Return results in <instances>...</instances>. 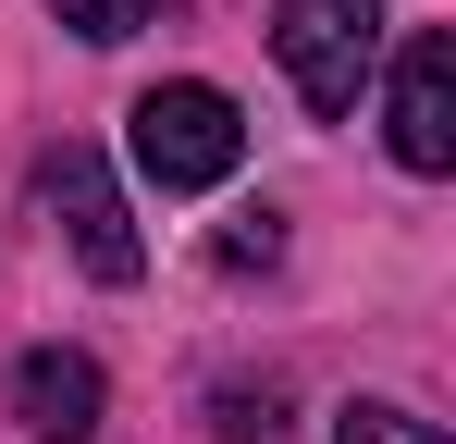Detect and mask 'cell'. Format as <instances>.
Returning a JSON list of instances; mask_svg holds the SVG:
<instances>
[{"instance_id": "52a82bcc", "label": "cell", "mask_w": 456, "mask_h": 444, "mask_svg": "<svg viewBox=\"0 0 456 444\" xmlns=\"http://www.w3.org/2000/svg\"><path fill=\"white\" fill-rule=\"evenodd\" d=\"M223 444H284V395L272 382H223Z\"/></svg>"}, {"instance_id": "3957f363", "label": "cell", "mask_w": 456, "mask_h": 444, "mask_svg": "<svg viewBox=\"0 0 456 444\" xmlns=\"http://www.w3.org/2000/svg\"><path fill=\"white\" fill-rule=\"evenodd\" d=\"M37 198H50V222L75 234V259L99 284H136V272H149V234L124 210V185L99 173V148H50V160H37Z\"/></svg>"}, {"instance_id": "7a4b0ae2", "label": "cell", "mask_w": 456, "mask_h": 444, "mask_svg": "<svg viewBox=\"0 0 456 444\" xmlns=\"http://www.w3.org/2000/svg\"><path fill=\"white\" fill-rule=\"evenodd\" d=\"M272 50H284V86H297L321 124L358 111V86L382 62V0H284L272 12Z\"/></svg>"}, {"instance_id": "8992f818", "label": "cell", "mask_w": 456, "mask_h": 444, "mask_svg": "<svg viewBox=\"0 0 456 444\" xmlns=\"http://www.w3.org/2000/svg\"><path fill=\"white\" fill-rule=\"evenodd\" d=\"M333 444H444V432H432L419 407H395V395H358V407L333 420Z\"/></svg>"}, {"instance_id": "ba28073f", "label": "cell", "mask_w": 456, "mask_h": 444, "mask_svg": "<svg viewBox=\"0 0 456 444\" xmlns=\"http://www.w3.org/2000/svg\"><path fill=\"white\" fill-rule=\"evenodd\" d=\"M50 12H62V25H75L86 50H111V37H136V25H149L160 0H50Z\"/></svg>"}, {"instance_id": "5b68a950", "label": "cell", "mask_w": 456, "mask_h": 444, "mask_svg": "<svg viewBox=\"0 0 456 444\" xmlns=\"http://www.w3.org/2000/svg\"><path fill=\"white\" fill-rule=\"evenodd\" d=\"M99 407H111V382H99L86 346H25V358H12V420L37 444H86Z\"/></svg>"}, {"instance_id": "6da1fadb", "label": "cell", "mask_w": 456, "mask_h": 444, "mask_svg": "<svg viewBox=\"0 0 456 444\" xmlns=\"http://www.w3.org/2000/svg\"><path fill=\"white\" fill-rule=\"evenodd\" d=\"M124 136H136V173H149L160 198H198V185H223L234 160H247V111H234L210 74H160L149 99L124 111Z\"/></svg>"}, {"instance_id": "277c9868", "label": "cell", "mask_w": 456, "mask_h": 444, "mask_svg": "<svg viewBox=\"0 0 456 444\" xmlns=\"http://www.w3.org/2000/svg\"><path fill=\"white\" fill-rule=\"evenodd\" d=\"M382 136H395V160H407V173H456V37H444V25H419V37L395 50Z\"/></svg>"}]
</instances>
